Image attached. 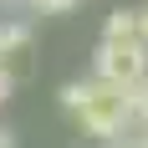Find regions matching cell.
Returning <instances> with one entry per match:
<instances>
[{"instance_id":"1","label":"cell","mask_w":148,"mask_h":148,"mask_svg":"<svg viewBox=\"0 0 148 148\" xmlns=\"http://www.w3.org/2000/svg\"><path fill=\"white\" fill-rule=\"evenodd\" d=\"M61 107L77 118V128L97 143L128 133L138 123L133 112V87H118V82H102V77H87V82H66L61 87Z\"/></svg>"},{"instance_id":"2","label":"cell","mask_w":148,"mask_h":148,"mask_svg":"<svg viewBox=\"0 0 148 148\" xmlns=\"http://www.w3.org/2000/svg\"><path fill=\"white\" fill-rule=\"evenodd\" d=\"M143 72H148L143 36H102V41H97V51H92V77L118 82V87H133Z\"/></svg>"},{"instance_id":"3","label":"cell","mask_w":148,"mask_h":148,"mask_svg":"<svg viewBox=\"0 0 148 148\" xmlns=\"http://www.w3.org/2000/svg\"><path fill=\"white\" fill-rule=\"evenodd\" d=\"M26 46H31V26L26 21H0V66H10Z\"/></svg>"},{"instance_id":"4","label":"cell","mask_w":148,"mask_h":148,"mask_svg":"<svg viewBox=\"0 0 148 148\" xmlns=\"http://www.w3.org/2000/svg\"><path fill=\"white\" fill-rule=\"evenodd\" d=\"M10 5H21V10H36V15H66V10H77L82 0H10Z\"/></svg>"},{"instance_id":"5","label":"cell","mask_w":148,"mask_h":148,"mask_svg":"<svg viewBox=\"0 0 148 148\" xmlns=\"http://www.w3.org/2000/svg\"><path fill=\"white\" fill-rule=\"evenodd\" d=\"M102 36H138V10H112Z\"/></svg>"},{"instance_id":"6","label":"cell","mask_w":148,"mask_h":148,"mask_svg":"<svg viewBox=\"0 0 148 148\" xmlns=\"http://www.w3.org/2000/svg\"><path fill=\"white\" fill-rule=\"evenodd\" d=\"M133 112H138V123L148 128V72L133 82Z\"/></svg>"},{"instance_id":"7","label":"cell","mask_w":148,"mask_h":148,"mask_svg":"<svg viewBox=\"0 0 148 148\" xmlns=\"http://www.w3.org/2000/svg\"><path fill=\"white\" fill-rule=\"evenodd\" d=\"M138 36H143V46H148V5H138Z\"/></svg>"},{"instance_id":"8","label":"cell","mask_w":148,"mask_h":148,"mask_svg":"<svg viewBox=\"0 0 148 148\" xmlns=\"http://www.w3.org/2000/svg\"><path fill=\"white\" fill-rule=\"evenodd\" d=\"M133 148H148V128L143 123H133Z\"/></svg>"},{"instance_id":"9","label":"cell","mask_w":148,"mask_h":148,"mask_svg":"<svg viewBox=\"0 0 148 148\" xmlns=\"http://www.w3.org/2000/svg\"><path fill=\"white\" fill-rule=\"evenodd\" d=\"M0 148H15V138H10V133H5V128H0Z\"/></svg>"}]
</instances>
